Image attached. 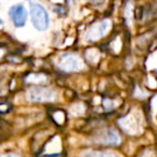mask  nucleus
I'll use <instances>...</instances> for the list:
<instances>
[{"label":"nucleus","mask_w":157,"mask_h":157,"mask_svg":"<svg viewBox=\"0 0 157 157\" xmlns=\"http://www.w3.org/2000/svg\"><path fill=\"white\" fill-rule=\"evenodd\" d=\"M30 16L33 27L39 31H45L50 26V17L45 8L37 2H30Z\"/></svg>","instance_id":"obj_1"},{"label":"nucleus","mask_w":157,"mask_h":157,"mask_svg":"<svg viewBox=\"0 0 157 157\" xmlns=\"http://www.w3.org/2000/svg\"><path fill=\"white\" fill-rule=\"evenodd\" d=\"M83 67V60L75 53H65L58 61L59 70L63 72H76Z\"/></svg>","instance_id":"obj_2"},{"label":"nucleus","mask_w":157,"mask_h":157,"mask_svg":"<svg viewBox=\"0 0 157 157\" xmlns=\"http://www.w3.org/2000/svg\"><path fill=\"white\" fill-rule=\"evenodd\" d=\"M111 21L109 18H105V20H101L99 22H96L95 24L90 25L85 35L86 41L93 43V42H96L97 40L105 37L111 28Z\"/></svg>","instance_id":"obj_3"},{"label":"nucleus","mask_w":157,"mask_h":157,"mask_svg":"<svg viewBox=\"0 0 157 157\" xmlns=\"http://www.w3.org/2000/svg\"><path fill=\"white\" fill-rule=\"evenodd\" d=\"M28 100L33 102H51L56 98V93L53 88L45 86H35L28 90Z\"/></svg>","instance_id":"obj_4"},{"label":"nucleus","mask_w":157,"mask_h":157,"mask_svg":"<svg viewBox=\"0 0 157 157\" xmlns=\"http://www.w3.org/2000/svg\"><path fill=\"white\" fill-rule=\"evenodd\" d=\"M9 16L14 26L17 28H22L26 25L27 18H28V12L24 6L18 3V5H14L10 8Z\"/></svg>","instance_id":"obj_5"},{"label":"nucleus","mask_w":157,"mask_h":157,"mask_svg":"<svg viewBox=\"0 0 157 157\" xmlns=\"http://www.w3.org/2000/svg\"><path fill=\"white\" fill-rule=\"evenodd\" d=\"M98 142L107 145H117L121 143V137L114 129L108 128L98 135Z\"/></svg>","instance_id":"obj_6"},{"label":"nucleus","mask_w":157,"mask_h":157,"mask_svg":"<svg viewBox=\"0 0 157 157\" xmlns=\"http://www.w3.org/2000/svg\"><path fill=\"white\" fill-rule=\"evenodd\" d=\"M85 157H116L110 152H97V151H86L84 153Z\"/></svg>","instance_id":"obj_7"},{"label":"nucleus","mask_w":157,"mask_h":157,"mask_svg":"<svg viewBox=\"0 0 157 157\" xmlns=\"http://www.w3.org/2000/svg\"><path fill=\"white\" fill-rule=\"evenodd\" d=\"M0 157H20V156L16 155V154H14V153H7V154L1 155Z\"/></svg>","instance_id":"obj_8"},{"label":"nucleus","mask_w":157,"mask_h":157,"mask_svg":"<svg viewBox=\"0 0 157 157\" xmlns=\"http://www.w3.org/2000/svg\"><path fill=\"white\" fill-rule=\"evenodd\" d=\"M92 3H95V5H100V3L103 2V0H90Z\"/></svg>","instance_id":"obj_9"},{"label":"nucleus","mask_w":157,"mask_h":157,"mask_svg":"<svg viewBox=\"0 0 157 157\" xmlns=\"http://www.w3.org/2000/svg\"><path fill=\"white\" fill-rule=\"evenodd\" d=\"M2 27H3V21L0 18V29L2 28Z\"/></svg>","instance_id":"obj_10"},{"label":"nucleus","mask_w":157,"mask_h":157,"mask_svg":"<svg viewBox=\"0 0 157 157\" xmlns=\"http://www.w3.org/2000/svg\"><path fill=\"white\" fill-rule=\"evenodd\" d=\"M155 73H156V75H157V70H156V71H155Z\"/></svg>","instance_id":"obj_11"}]
</instances>
